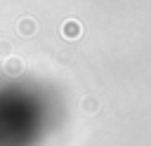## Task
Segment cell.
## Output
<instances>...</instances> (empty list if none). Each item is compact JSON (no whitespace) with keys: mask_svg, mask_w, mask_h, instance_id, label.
<instances>
[{"mask_svg":"<svg viewBox=\"0 0 151 146\" xmlns=\"http://www.w3.org/2000/svg\"><path fill=\"white\" fill-rule=\"evenodd\" d=\"M2 68H5V73H7V75H19V73L24 71V61H21L19 57L9 54V57L5 59V66H2Z\"/></svg>","mask_w":151,"mask_h":146,"instance_id":"3957f363","label":"cell"},{"mask_svg":"<svg viewBox=\"0 0 151 146\" xmlns=\"http://www.w3.org/2000/svg\"><path fill=\"white\" fill-rule=\"evenodd\" d=\"M61 35H64L66 40H78V38L83 35V24H80L78 19H66V21L61 24Z\"/></svg>","mask_w":151,"mask_h":146,"instance_id":"6da1fadb","label":"cell"},{"mask_svg":"<svg viewBox=\"0 0 151 146\" xmlns=\"http://www.w3.org/2000/svg\"><path fill=\"white\" fill-rule=\"evenodd\" d=\"M12 54V45H9V40H0V59H7Z\"/></svg>","mask_w":151,"mask_h":146,"instance_id":"5b68a950","label":"cell"},{"mask_svg":"<svg viewBox=\"0 0 151 146\" xmlns=\"http://www.w3.org/2000/svg\"><path fill=\"white\" fill-rule=\"evenodd\" d=\"M83 108L92 113V111H97V108H99V101H97V99H92V97H85V99H83Z\"/></svg>","mask_w":151,"mask_h":146,"instance_id":"277c9868","label":"cell"},{"mask_svg":"<svg viewBox=\"0 0 151 146\" xmlns=\"http://www.w3.org/2000/svg\"><path fill=\"white\" fill-rule=\"evenodd\" d=\"M35 33H38V21H35L33 16H24V19L19 21V35L31 38V35H35Z\"/></svg>","mask_w":151,"mask_h":146,"instance_id":"7a4b0ae2","label":"cell"}]
</instances>
